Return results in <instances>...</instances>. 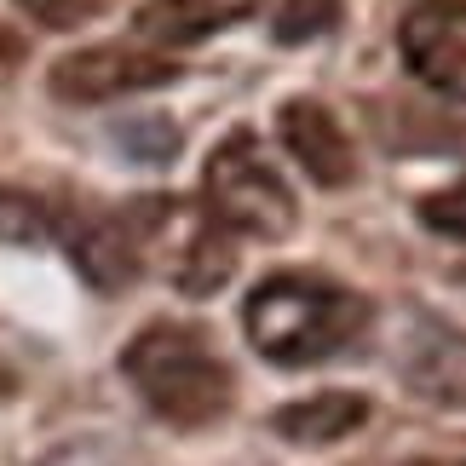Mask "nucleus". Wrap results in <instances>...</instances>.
<instances>
[{
    "label": "nucleus",
    "mask_w": 466,
    "mask_h": 466,
    "mask_svg": "<svg viewBox=\"0 0 466 466\" xmlns=\"http://www.w3.org/2000/svg\"><path fill=\"white\" fill-rule=\"evenodd\" d=\"M242 329L265 363L317 369L369 334V299L322 271H271L242 299Z\"/></svg>",
    "instance_id": "obj_1"
},
{
    "label": "nucleus",
    "mask_w": 466,
    "mask_h": 466,
    "mask_svg": "<svg viewBox=\"0 0 466 466\" xmlns=\"http://www.w3.org/2000/svg\"><path fill=\"white\" fill-rule=\"evenodd\" d=\"M121 374L150 415H161L167 426H190V432L225 420L237 403V374L213 351V334L196 322H145L121 351Z\"/></svg>",
    "instance_id": "obj_2"
},
{
    "label": "nucleus",
    "mask_w": 466,
    "mask_h": 466,
    "mask_svg": "<svg viewBox=\"0 0 466 466\" xmlns=\"http://www.w3.org/2000/svg\"><path fill=\"white\" fill-rule=\"evenodd\" d=\"M202 213L225 237H248V242H282L299 225V202L294 185L282 178V167L248 127L225 133L213 145L208 167H202Z\"/></svg>",
    "instance_id": "obj_3"
},
{
    "label": "nucleus",
    "mask_w": 466,
    "mask_h": 466,
    "mask_svg": "<svg viewBox=\"0 0 466 466\" xmlns=\"http://www.w3.org/2000/svg\"><path fill=\"white\" fill-rule=\"evenodd\" d=\"M121 213L133 225L145 271H161L178 294L208 299L237 277V237H225L202 213V202H185V196H133Z\"/></svg>",
    "instance_id": "obj_4"
},
{
    "label": "nucleus",
    "mask_w": 466,
    "mask_h": 466,
    "mask_svg": "<svg viewBox=\"0 0 466 466\" xmlns=\"http://www.w3.org/2000/svg\"><path fill=\"white\" fill-rule=\"evenodd\" d=\"M178 81V64L156 46H121V41H104V46H81V52H64L58 64L46 69V93L58 104H116V98H133V93H156V86H173Z\"/></svg>",
    "instance_id": "obj_5"
},
{
    "label": "nucleus",
    "mask_w": 466,
    "mask_h": 466,
    "mask_svg": "<svg viewBox=\"0 0 466 466\" xmlns=\"http://www.w3.org/2000/svg\"><path fill=\"white\" fill-rule=\"evenodd\" d=\"M403 69L438 98L466 104V0H420L398 24Z\"/></svg>",
    "instance_id": "obj_6"
},
{
    "label": "nucleus",
    "mask_w": 466,
    "mask_h": 466,
    "mask_svg": "<svg viewBox=\"0 0 466 466\" xmlns=\"http://www.w3.org/2000/svg\"><path fill=\"white\" fill-rule=\"evenodd\" d=\"M52 230L64 237V254L76 259V271L98 294H121L145 277V259H138L133 225L121 208H76L64 219H52Z\"/></svg>",
    "instance_id": "obj_7"
},
{
    "label": "nucleus",
    "mask_w": 466,
    "mask_h": 466,
    "mask_svg": "<svg viewBox=\"0 0 466 466\" xmlns=\"http://www.w3.org/2000/svg\"><path fill=\"white\" fill-rule=\"evenodd\" d=\"M277 138L282 150L299 161V173L311 178L322 190H346L357 178V145L346 133V121H339L329 104L317 98H289L277 110Z\"/></svg>",
    "instance_id": "obj_8"
},
{
    "label": "nucleus",
    "mask_w": 466,
    "mask_h": 466,
    "mask_svg": "<svg viewBox=\"0 0 466 466\" xmlns=\"http://www.w3.org/2000/svg\"><path fill=\"white\" fill-rule=\"evenodd\" d=\"M265 6V0H145L133 17V29L145 35L156 52L167 46H196V41H213V35L248 24Z\"/></svg>",
    "instance_id": "obj_9"
},
{
    "label": "nucleus",
    "mask_w": 466,
    "mask_h": 466,
    "mask_svg": "<svg viewBox=\"0 0 466 466\" xmlns=\"http://www.w3.org/2000/svg\"><path fill=\"white\" fill-rule=\"evenodd\" d=\"M363 420H369V398H357V391H317V398L282 403L271 415V432L282 443H294V450H334Z\"/></svg>",
    "instance_id": "obj_10"
},
{
    "label": "nucleus",
    "mask_w": 466,
    "mask_h": 466,
    "mask_svg": "<svg viewBox=\"0 0 466 466\" xmlns=\"http://www.w3.org/2000/svg\"><path fill=\"white\" fill-rule=\"evenodd\" d=\"M409 374V386L420 391V398H432V403H466V339L450 334V329H432L420 339V351L403 363Z\"/></svg>",
    "instance_id": "obj_11"
},
{
    "label": "nucleus",
    "mask_w": 466,
    "mask_h": 466,
    "mask_svg": "<svg viewBox=\"0 0 466 466\" xmlns=\"http://www.w3.org/2000/svg\"><path fill=\"white\" fill-rule=\"evenodd\" d=\"M339 12H346V0H282L271 35L282 46H306V41H317V35H329L339 24Z\"/></svg>",
    "instance_id": "obj_12"
},
{
    "label": "nucleus",
    "mask_w": 466,
    "mask_h": 466,
    "mask_svg": "<svg viewBox=\"0 0 466 466\" xmlns=\"http://www.w3.org/2000/svg\"><path fill=\"white\" fill-rule=\"evenodd\" d=\"M420 225L438 230V237H450V242H466V178L426 196V202H420Z\"/></svg>",
    "instance_id": "obj_13"
},
{
    "label": "nucleus",
    "mask_w": 466,
    "mask_h": 466,
    "mask_svg": "<svg viewBox=\"0 0 466 466\" xmlns=\"http://www.w3.org/2000/svg\"><path fill=\"white\" fill-rule=\"evenodd\" d=\"M24 17H35L41 29H81L104 0H12Z\"/></svg>",
    "instance_id": "obj_14"
},
{
    "label": "nucleus",
    "mask_w": 466,
    "mask_h": 466,
    "mask_svg": "<svg viewBox=\"0 0 466 466\" xmlns=\"http://www.w3.org/2000/svg\"><path fill=\"white\" fill-rule=\"evenodd\" d=\"M17 58H24V41H17V35H6V29H0V81H6L12 69H17Z\"/></svg>",
    "instance_id": "obj_15"
},
{
    "label": "nucleus",
    "mask_w": 466,
    "mask_h": 466,
    "mask_svg": "<svg viewBox=\"0 0 466 466\" xmlns=\"http://www.w3.org/2000/svg\"><path fill=\"white\" fill-rule=\"evenodd\" d=\"M12 391H17V374H12L6 363H0V403H6V398H12Z\"/></svg>",
    "instance_id": "obj_16"
}]
</instances>
